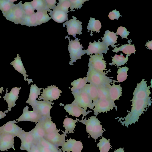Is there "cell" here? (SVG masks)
I'll use <instances>...</instances> for the list:
<instances>
[{
  "instance_id": "30bf717a",
  "label": "cell",
  "mask_w": 152,
  "mask_h": 152,
  "mask_svg": "<svg viewBox=\"0 0 152 152\" xmlns=\"http://www.w3.org/2000/svg\"><path fill=\"white\" fill-rule=\"evenodd\" d=\"M28 108V106L27 105L23 108L22 115L16 120L18 123L22 121H29L37 123L42 119L43 117L36 110L30 111Z\"/></svg>"
},
{
  "instance_id": "bcb514c9",
  "label": "cell",
  "mask_w": 152,
  "mask_h": 152,
  "mask_svg": "<svg viewBox=\"0 0 152 152\" xmlns=\"http://www.w3.org/2000/svg\"><path fill=\"white\" fill-rule=\"evenodd\" d=\"M46 4V8L48 11L50 12L51 9H54L56 7L57 2L55 0H45Z\"/></svg>"
},
{
  "instance_id": "8d00e7d4",
  "label": "cell",
  "mask_w": 152,
  "mask_h": 152,
  "mask_svg": "<svg viewBox=\"0 0 152 152\" xmlns=\"http://www.w3.org/2000/svg\"><path fill=\"white\" fill-rule=\"evenodd\" d=\"M96 88L98 95V100H106L110 99L109 90L107 86H101L96 87Z\"/></svg>"
},
{
  "instance_id": "9c48e42d",
  "label": "cell",
  "mask_w": 152,
  "mask_h": 152,
  "mask_svg": "<svg viewBox=\"0 0 152 152\" xmlns=\"http://www.w3.org/2000/svg\"><path fill=\"white\" fill-rule=\"evenodd\" d=\"M72 19L66 21L63 24V27H65L66 25L68 34L72 35L76 38V34H82V22L77 20L74 16H72Z\"/></svg>"
},
{
  "instance_id": "7bdbcfd3",
  "label": "cell",
  "mask_w": 152,
  "mask_h": 152,
  "mask_svg": "<svg viewBox=\"0 0 152 152\" xmlns=\"http://www.w3.org/2000/svg\"><path fill=\"white\" fill-rule=\"evenodd\" d=\"M21 6L25 15H31L35 12L30 2H26L23 4L22 3Z\"/></svg>"
},
{
  "instance_id": "b9f144b4",
  "label": "cell",
  "mask_w": 152,
  "mask_h": 152,
  "mask_svg": "<svg viewBox=\"0 0 152 152\" xmlns=\"http://www.w3.org/2000/svg\"><path fill=\"white\" fill-rule=\"evenodd\" d=\"M49 149L53 152H58L57 148L55 145L51 144L43 138L39 140L36 144Z\"/></svg>"
},
{
  "instance_id": "d6986e66",
  "label": "cell",
  "mask_w": 152,
  "mask_h": 152,
  "mask_svg": "<svg viewBox=\"0 0 152 152\" xmlns=\"http://www.w3.org/2000/svg\"><path fill=\"white\" fill-rule=\"evenodd\" d=\"M18 137L21 141L20 150H26L29 152L34 143L33 137L30 132H25L24 131Z\"/></svg>"
},
{
  "instance_id": "83f0119b",
  "label": "cell",
  "mask_w": 152,
  "mask_h": 152,
  "mask_svg": "<svg viewBox=\"0 0 152 152\" xmlns=\"http://www.w3.org/2000/svg\"><path fill=\"white\" fill-rule=\"evenodd\" d=\"M41 121L45 134H48L56 131L57 128L55 124L47 118H43Z\"/></svg>"
},
{
  "instance_id": "9a60e30c",
  "label": "cell",
  "mask_w": 152,
  "mask_h": 152,
  "mask_svg": "<svg viewBox=\"0 0 152 152\" xmlns=\"http://www.w3.org/2000/svg\"><path fill=\"white\" fill-rule=\"evenodd\" d=\"M8 88L6 89V91L3 98L4 100L6 101L8 104V110L9 111L11 110L12 107L16 105V101L19 97L20 91L21 87L18 88L17 87L13 88L11 89L10 92L8 93Z\"/></svg>"
},
{
  "instance_id": "6da1fadb",
  "label": "cell",
  "mask_w": 152,
  "mask_h": 152,
  "mask_svg": "<svg viewBox=\"0 0 152 152\" xmlns=\"http://www.w3.org/2000/svg\"><path fill=\"white\" fill-rule=\"evenodd\" d=\"M150 89V86H148L147 81L144 79L137 84L133 93L131 109L124 118L125 120L121 121L122 125L124 124L128 127L132 124H134L138 121L146 107L151 105Z\"/></svg>"
},
{
  "instance_id": "f907efd6",
  "label": "cell",
  "mask_w": 152,
  "mask_h": 152,
  "mask_svg": "<svg viewBox=\"0 0 152 152\" xmlns=\"http://www.w3.org/2000/svg\"><path fill=\"white\" fill-rule=\"evenodd\" d=\"M9 111L8 110H6L3 112L2 111L0 110V119L4 118V117L6 116V115L5 113H7Z\"/></svg>"
},
{
  "instance_id": "ac0fdd59",
  "label": "cell",
  "mask_w": 152,
  "mask_h": 152,
  "mask_svg": "<svg viewBox=\"0 0 152 152\" xmlns=\"http://www.w3.org/2000/svg\"><path fill=\"white\" fill-rule=\"evenodd\" d=\"M83 148L80 141H77L70 138L67 140L62 146V150L64 152H81Z\"/></svg>"
},
{
  "instance_id": "ffe728a7",
  "label": "cell",
  "mask_w": 152,
  "mask_h": 152,
  "mask_svg": "<svg viewBox=\"0 0 152 152\" xmlns=\"http://www.w3.org/2000/svg\"><path fill=\"white\" fill-rule=\"evenodd\" d=\"M58 130L45 134L43 138L55 145L62 146L65 142V136L59 134Z\"/></svg>"
},
{
  "instance_id": "44dd1931",
  "label": "cell",
  "mask_w": 152,
  "mask_h": 152,
  "mask_svg": "<svg viewBox=\"0 0 152 152\" xmlns=\"http://www.w3.org/2000/svg\"><path fill=\"white\" fill-rule=\"evenodd\" d=\"M10 64L12 65L15 70L22 74L24 77V80L28 81L29 85L31 83L33 82L32 79L26 78V77L28 76L26 74V72L20 58V57L18 54L17 55V57L15 58L14 60L12 61Z\"/></svg>"
},
{
  "instance_id": "f35d334b",
  "label": "cell",
  "mask_w": 152,
  "mask_h": 152,
  "mask_svg": "<svg viewBox=\"0 0 152 152\" xmlns=\"http://www.w3.org/2000/svg\"><path fill=\"white\" fill-rule=\"evenodd\" d=\"M97 145L99 147L100 152H108L111 148L109 141L103 137L99 140Z\"/></svg>"
},
{
  "instance_id": "d6a6232c",
  "label": "cell",
  "mask_w": 152,
  "mask_h": 152,
  "mask_svg": "<svg viewBox=\"0 0 152 152\" xmlns=\"http://www.w3.org/2000/svg\"><path fill=\"white\" fill-rule=\"evenodd\" d=\"M66 118L64 119L63 121V126L64 127L66 131L69 133H74V131L76 126V123L79 121V119L76 118L74 120L68 118L67 115Z\"/></svg>"
},
{
  "instance_id": "816d5d0a",
  "label": "cell",
  "mask_w": 152,
  "mask_h": 152,
  "mask_svg": "<svg viewBox=\"0 0 152 152\" xmlns=\"http://www.w3.org/2000/svg\"><path fill=\"white\" fill-rule=\"evenodd\" d=\"M146 42V44L145 46L148 47V49L152 50V41H149L148 42Z\"/></svg>"
},
{
  "instance_id": "e575fe53",
  "label": "cell",
  "mask_w": 152,
  "mask_h": 152,
  "mask_svg": "<svg viewBox=\"0 0 152 152\" xmlns=\"http://www.w3.org/2000/svg\"><path fill=\"white\" fill-rule=\"evenodd\" d=\"M48 11L44 10L35 12L39 25L46 23L51 19L47 13Z\"/></svg>"
},
{
  "instance_id": "db71d44e",
  "label": "cell",
  "mask_w": 152,
  "mask_h": 152,
  "mask_svg": "<svg viewBox=\"0 0 152 152\" xmlns=\"http://www.w3.org/2000/svg\"><path fill=\"white\" fill-rule=\"evenodd\" d=\"M3 89H4V88L3 87H1V88H0V98L2 97H1V93L2 91H4L3 90Z\"/></svg>"
},
{
  "instance_id": "2e32d148",
  "label": "cell",
  "mask_w": 152,
  "mask_h": 152,
  "mask_svg": "<svg viewBox=\"0 0 152 152\" xmlns=\"http://www.w3.org/2000/svg\"><path fill=\"white\" fill-rule=\"evenodd\" d=\"M18 123L15 120L7 122L1 126L0 133L4 132L12 134L18 137L24 131L22 129L16 124Z\"/></svg>"
},
{
  "instance_id": "cb8c5ba5",
  "label": "cell",
  "mask_w": 152,
  "mask_h": 152,
  "mask_svg": "<svg viewBox=\"0 0 152 152\" xmlns=\"http://www.w3.org/2000/svg\"><path fill=\"white\" fill-rule=\"evenodd\" d=\"M115 82L117 81L114 80L112 85L107 86L108 88L110 99L115 102L116 100H119V98L122 96V88L120 85H116Z\"/></svg>"
},
{
  "instance_id": "f1b7e54d",
  "label": "cell",
  "mask_w": 152,
  "mask_h": 152,
  "mask_svg": "<svg viewBox=\"0 0 152 152\" xmlns=\"http://www.w3.org/2000/svg\"><path fill=\"white\" fill-rule=\"evenodd\" d=\"M130 41V40H128L129 44L122 45L121 46L118 48L115 47L112 51L114 52H115L116 53H118L119 51H122L124 53L127 54L135 53L136 49L134 45V44L131 45Z\"/></svg>"
},
{
  "instance_id": "74e56055",
  "label": "cell",
  "mask_w": 152,
  "mask_h": 152,
  "mask_svg": "<svg viewBox=\"0 0 152 152\" xmlns=\"http://www.w3.org/2000/svg\"><path fill=\"white\" fill-rule=\"evenodd\" d=\"M129 69L127 66L119 67L117 71V82L121 83L125 81L128 76L127 72Z\"/></svg>"
},
{
  "instance_id": "7dc6e473",
  "label": "cell",
  "mask_w": 152,
  "mask_h": 152,
  "mask_svg": "<svg viewBox=\"0 0 152 152\" xmlns=\"http://www.w3.org/2000/svg\"><path fill=\"white\" fill-rule=\"evenodd\" d=\"M122 16L120 15L119 11H117L116 10H113L110 12L109 14L108 17L110 20H118L120 17Z\"/></svg>"
},
{
  "instance_id": "1f68e13d",
  "label": "cell",
  "mask_w": 152,
  "mask_h": 152,
  "mask_svg": "<svg viewBox=\"0 0 152 152\" xmlns=\"http://www.w3.org/2000/svg\"><path fill=\"white\" fill-rule=\"evenodd\" d=\"M20 24L22 25L29 27L36 26L39 25L35 12L31 15H25Z\"/></svg>"
},
{
  "instance_id": "8fae6325",
  "label": "cell",
  "mask_w": 152,
  "mask_h": 152,
  "mask_svg": "<svg viewBox=\"0 0 152 152\" xmlns=\"http://www.w3.org/2000/svg\"><path fill=\"white\" fill-rule=\"evenodd\" d=\"M99 40L97 42L96 41L93 43L90 42L88 49L84 50L86 54L87 55H92L93 53L100 55L103 53L106 54L107 53V51L110 48L102 42H100Z\"/></svg>"
},
{
  "instance_id": "484cf974",
  "label": "cell",
  "mask_w": 152,
  "mask_h": 152,
  "mask_svg": "<svg viewBox=\"0 0 152 152\" xmlns=\"http://www.w3.org/2000/svg\"><path fill=\"white\" fill-rule=\"evenodd\" d=\"M103 35L104 37L102 38V42L107 47L110 45L113 48H114L120 44L114 45L117 42V40L118 37L114 32L107 30Z\"/></svg>"
},
{
  "instance_id": "8992f818",
  "label": "cell",
  "mask_w": 152,
  "mask_h": 152,
  "mask_svg": "<svg viewBox=\"0 0 152 152\" xmlns=\"http://www.w3.org/2000/svg\"><path fill=\"white\" fill-rule=\"evenodd\" d=\"M22 3V1H20L15 4L4 15L7 20L14 23L15 24H21L25 16L21 6Z\"/></svg>"
},
{
  "instance_id": "681fc988",
  "label": "cell",
  "mask_w": 152,
  "mask_h": 152,
  "mask_svg": "<svg viewBox=\"0 0 152 152\" xmlns=\"http://www.w3.org/2000/svg\"><path fill=\"white\" fill-rule=\"evenodd\" d=\"M29 152H40L36 145L34 144L32 146Z\"/></svg>"
},
{
  "instance_id": "3957f363",
  "label": "cell",
  "mask_w": 152,
  "mask_h": 152,
  "mask_svg": "<svg viewBox=\"0 0 152 152\" xmlns=\"http://www.w3.org/2000/svg\"><path fill=\"white\" fill-rule=\"evenodd\" d=\"M79 121L86 125V132L95 140L97 139L100 136H102L104 132L102 126L100 124V122L96 118V116H91L87 120L86 117L84 120Z\"/></svg>"
},
{
  "instance_id": "5b68a950",
  "label": "cell",
  "mask_w": 152,
  "mask_h": 152,
  "mask_svg": "<svg viewBox=\"0 0 152 152\" xmlns=\"http://www.w3.org/2000/svg\"><path fill=\"white\" fill-rule=\"evenodd\" d=\"M75 99L73 101L79 107L86 110L88 107L93 109L94 106L93 102L89 96L83 89L78 91L72 92Z\"/></svg>"
},
{
  "instance_id": "7c38bea8",
  "label": "cell",
  "mask_w": 152,
  "mask_h": 152,
  "mask_svg": "<svg viewBox=\"0 0 152 152\" xmlns=\"http://www.w3.org/2000/svg\"><path fill=\"white\" fill-rule=\"evenodd\" d=\"M89 58L88 66H91L95 69L103 72L107 69L106 61L103 60V54L90 55Z\"/></svg>"
},
{
  "instance_id": "7a4b0ae2",
  "label": "cell",
  "mask_w": 152,
  "mask_h": 152,
  "mask_svg": "<svg viewBox=\"0 0 152 152\" xmlns=\"http://www.w3.org/2000/svg\"><path fill=\"white\" fill-rule=\"evenodd\" d=\"M89 68L86 77L88 82L91 83L96 87L101 86H107L114 80L106 75L107 73L101 72L91 67Z\"/></svg>"
},
{
  "instance_id": "4fadbf2b",
  "label": "cell",
  "mask_w": 152,
  "mask_h": 152,
  "mask_svg": "<svg viewBox=\"0 0 152 152\" xmlns=\"http://www.w3.org/2000/svg\"><path fill=\"white\" fill-rule=\"evenodd\" d=\"M54 103L44 100H37L34 110H36L43 118H47L51 120L50 112L53 107L52 105Z\"/></svg>"
},
{
  "instance_id": "5bb4252c",
  "label": "cell",
  "mask_w": 152,
  "mask_h": 152,
  "mask_svg": "<svg viewBox=\"0 0 152 152\" xmlns=\"http://www.w3.org/2000/svg\"><path fill=\"white\" fill-rule=\"evenodd\" d=\"M15 136L11 134L6 133H0V151H8L12 148L15 150L14 146V138Z\"/></svg>"
},
{
  "instance_id": "7402d4cb",
  "label": "cell",
  "mask_w": 152,
  "mask_h": 152,
  "mask_svg": "<svg viewBox=\"0 0 152 152\" xmlns=\"http://www.w3.org/2000/svg\"><path fill=\"white\" fill-rule=\"evenodd\" d=\"M43 88H39L36 84L31 85L29 97L26 102L31 106L33 110L35 108L37 99L40 94L41 90Z\"/></svg>"
},
{
  "instance_id": "603a6c76",
  "label": "cell",
  "mask_w": 152,
  "mask_h": 152,
  "mask_svg": "<svg viewBox=\"0 0 152 152\" xmlns=\"http://www.w3.org/2000/svg\"><path fill=\"white\" fill-rule=\"evenodd\" d=\"M49 12L48 15L50 16L51 19L56 22L62 23L68 20V13L64 11L54 9L53 10H50Z\"/></svg>"
},
{
  "instance_id": "f6af8a7d",
  "label": "cell",
  "mask_w": 152,
  "mask_h": 152,
  "mask_svg": "<svg viewBox=\"0 0 152 152\" xmlns=\"http://www.w3.org/2000/svg\"><path fill=\"white\" fill-rule=\"evenodd\" d=\"M130 32L127 31L126 28L123 26L119 27L116 32V35H119L121 37V38H126L127 39V36L129 35Z\"/></svg>"
},
{
  "instance_id": "e0dca14e",
  "label": "cell",
  "mask_w": 152,
  "mask_h": 152,
  "mask_svg": "<svg viewBox=\"0 0 152 152\" xmlns=\"http://www.w3.org/2000/svg\"><path fill=\"white\" fill-rule=\"evenodd\" d=\"M64 109L66 111L69 113V115L72 116L76 117H79L81 114L83 115L82 120H83L84 117L90 113L92 112L91 110H88L86 111L83 108L79 107L73 102L69 104H67L64 105Z\"/></svg>"
},
{
  "instance_id": "c3c4849f",
  "label": "cell",
  "mask_w": 152,
  "mask_h": 152,
  "mask_svg": "<svg viewBox=\"0 0 152 152\" xmlns=\"http://www.w3.org/2000/svg\"><path fill=\"white\" fill-rule=\"evenodd\" d=\"M35 145L37 146L40 152H53L49 149L41 146L39 144H36Z\"/></svg>"
},
{
  "instance_id": "f546056e",
  "label": "cell",
  "mask_w": 152,
  "mask_h": 152,
  "mask_svg": "<svg viewBox=\"0 0 152 152\" xmlns=\"http://www.w3.org/2000/svg\"><path fill=\"white\" fill-rule=\"evenodd\" d=\"M87 77L83 78H79L73 81L71 83V84L72 86V88L69 87L72 92L80 90L83 89L87 84Z\"/></svg>"
},
{
  "instance_id": "f5cc1de1",
  "label": "cell",
  "mask_w": 152,
  "mask_h": 152,
  "mask_svg": "<svg viewBox=\"0 0 152 152\" xmlns=\"http://www.w3.org/2000/svg\"><path fill=\"white\" fill-rule=\"evenodd\" d=\"M114 152H124V148H120L114 151Z\"/></svg>"
},
{
  "instance_id": "11a10c76",
  "label": "cell",
  "mask_w": 152,
  "mask_h": 152,
  "mask_svg": "<svg viewBox=\"0 0 152 152\" xmlns=\"http://www.w3.org/2000/svg\"><path fill=\"white\" fill-rule=\"evenodd\" d=\"M1 129H2L1 126H0V132L1 131Z\"/></svg>"
},
{
  "instance_id": "277c9868",
  "label": "cell",
  "mask_w": 152,
  "mask_h": 152,
  "mask_svg": "<svg viewBox=\"0 0 152 152\" xmlns=\"http://www.w3.org/2000/svg\"><path fill=\"white\" fill-rule=\"evenodd\" d=\"M68 38L69 42L68 50L70 58L69 64L70 65H73V63L76 62L78 59H81L82 56L85 54L86 53L82 49L84 48L79 41L80 39L76 38L74 40H70V37L68 36L65 37V38Z\"/></svg>"
},
{
  "instance_id": "4dcf8cb0",
  "label": "cell",
  "mask_w": 152,
  "mask_h": 152,
  "mask_svg": "<svg viewBox=\"0 0 152 152\" xmlns=\"http://www.w3.org/2000/svg\"><path fill=\"white\" fill-rule=\"evenodd\" d=\"M130 54H127L126 57H125L122 53H121L120 55L115 54L114 57H112V62L109 63L110 65L115 64L118 68L119 66L124 65L126 64L128 60V57Z\"/></svg>"
},
{
  "instance_id": "d4e9b609",
  "label": "cell",
  "mask_w": 152,
  "mask_h": 152,
  "mask_svg": "<svg viewBox=\"0 0 152 152\" xmlns=\"http://www.w3.org/2000/svg\"><path fill=\"white\" fill-rule=\"evenodd\" d=\"M41 120L37 122L34 128L30 131L34 138V144H36L39 140L43 138L46 134Z\"/></svg>"
},
{
  "instance_id": "ba28073f",
  "label": "cell",
  "mask_w": 152,
  "mask_h": 152,
  "mask_svg": "<svg viewBox=\"0 0 152 152\" xmlns=\"http://www.w3.org/2000/svg\"><path fill=\"white\" fill-rule=\"evenodd\" d=\"M62 91L55 85H51L47 86L46 88L44 89L43 91L38 99L39 100H43L44 101L50 102L58 99L59 97L61 96V93Z\"/></svg>"
},
{
  "instance_id": "ee69618b",
  "label": "cell",
  "mask_w": 152,
  "mask_h": 152,
  "mask_svg": "<svg viewBox=\"0 0 152 152\" xmlns=\"http://www.w3.org/2000/svg\"><path fill=\"white\" fill-rule=\"evenodd\" d=\"M88 0H69L70 3V9L71 12L75 11L74 9H80L83 6L82 4L84 3Z\"/></svg>"
},
{
  "instance_id": "52a82bcc",
  "label": "cell",
  "mask_w": 152,
  "mask_h": 152,
  "mask_svg": "<svg viewBox=\"0 0 152 152\" xmlns=\"http://www.w3.org/2000/svg\"><path fill=\"white\" fill-rule=\"evenodd\" d=\"M93 103L94 107L92 109L94 114L96 116L100 113H104L110 111L115 108L117 110V106L115 104L114 101L110 99L106 100H97Z\"/></svg>"
},
{
  "instance_id": "d590c367",
  "label": "cell",
  "mask_w": 152,
  "mask_h": 152,
  "mask_svg": "<svg viewBox=\"0 0 152 152\" xmlns=\"http://www.w3.org/2000/svg\"><path fill=\"white\" fill-rule=\"evenodd\" d=\"M90 18L87 26L88 30L91 31V33H92V31L99 33L102 26L100 22L98 20L95 19L94 18Z\"/></svg>"
},
{
  "instance_id": "4316f807",
  "label": "cell",
  "mask_w": 152,
  "mask_h": 152,
  "mask_svg": "<svg viewBox=\"0 0 152 152\" xmlns=\"http://www.w3.org/2000/svg\"><path fill=\"white\" fill-rule=\"evenodd\" d=\"M82 89L86 92L92 102H95L98 99L97 88L92 84H87Z\"/></svg>"
},
{
  "instance_id": "60d3db41",
  "label": "cell",
  "mask_w": 152,
  "mask_h": 152,
  "mask_svg": "<svg viewBox=\"0 0 152 152\" xmlns=\"http://www.w3.org/2000/svg\"><path fill=\"white\" fill-rule=\"evenodd\" d=\"M30 3L34 10L37 11L44 10L48 11L45 0H34L31 1Z\"/></svg>"
},
{
  "instance_id": "836d02e7",
  "label": "cell",
  "mask_w": 152,
  "mask_h": 152,
  "mask_svg": "<svg viewBox=\"0 0 152 152\" xmlns=\"http://www.w3.org/2000/svg\"><path fill=\"white\" fill-rule=\"evenodd\" d=\"M15 0H0V10L2 11L3 16L15 4Z\"/></svg>"
},
{
  "instance_id": "ab89813d",
  "label": "cell",
  "mask_w": 152,
  "mask_h": 152,
  "mask_svg": "<svg viewBox=\"0 0 152 152\" xmlns=\"http://www.w3.org/2000/svg\"><path fill=\"white\" fill-rule=\"evenodd\" d=\"M58 1L54 9L61 10L67 13L69 12V11L70 5L69 0H58Z\"/></svg>"
}]
</instances>
